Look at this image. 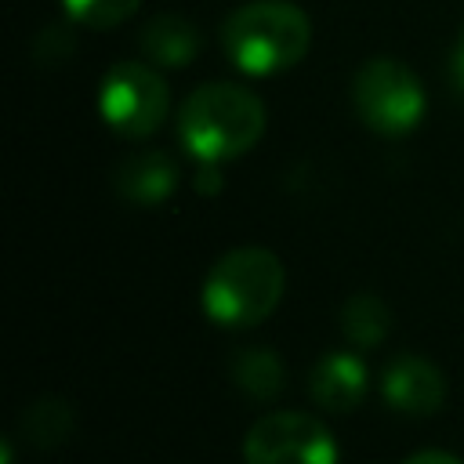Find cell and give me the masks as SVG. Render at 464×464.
<instances>
[{
    "mask_svg": "<svg viewBox=\"0 0 464 464\" xmlns=\"http://www.w3.org/2000/svg\"><path fill=\"white\" fill-rule=\"evenodd\" d=\"M261 134L265 105L239 83H203L178 109V138L207 167L243 156Z\"/></svg>",
    "mask_w": 464,
    "mask_h": 464,
    "instance_id": "obj_1",
    "label": "cell"
},
{
    "mask_svg": "<svg viewBox=\"0 0 464 464\" xmlns=\"http://www.w3.org/2000/svg\"><path fill=\"white\" fill-rule=\"evenodd\" d=\"M221 44L232 65L243 72L272 76L304 58L312 44V22L290 0H250L225 18Z\"/></svg>",
    "mask_w": 464,
    "mask_h": 464,
    "instance_id": "obj_2",
    "label": "cell"
},
{
    "mask_svg": "<svg viewBox=\"0 0 464 464\" xmlns=\"http://www.w3.org/2000/svg\"><path fill=\"white\" fill-rule=\"evenodd\" d=\"M286 268L265 246L221 254L203 279V312L218 326H254L268 319L283 297Z\"/></svg>",
    "mask_w": 464,
    "mask_h": 464,
    "instance_id": "obj_3",
    "label": "cell"
},
{
    "mask_svg": "<svg viewBox=\"0 0 464 464\" xmlns=\"http://www.w3.org/2000/svg\"><path fill=\"white\" fill-rule=\"evenodd\" d=\"M352 105L370 130H377L384 138H399L420 123L424 87L413 76V69L381 54V58H370L359 65V72L352 80Z\"/></svg>",
    "mask_w": 464,
    "mask_h": 464,
    "instance_id": "obj_4",
    "label": "cell"
},
{
    "mask_svg": "<svg viewBox=\"0 0 464 464\" xmlns=\"http://www.w3.org/2000/svg\"><path fill=\"white\" fill-rule=\"evenodd\" d=\"M102 116L123 138L152 134L170 109V91L163 76L145 62H120L102 80Z\"/></svg>",
    "mask_w": 464,
    "mask_h": 464,
    "instance_id": "obj_5",
    "label": "cell"
},
{
    "mask_svg": "<svg viewBox=\"0 0 464 464\" xmlns=\"http://www.w3.org/2000/svg\"><path fill=\"white\" fill-rule=\"evenodd\" d=\"M243 457L246 464H337V442L312 413L279 410L246 431Z\"/></svg>",
    "mask_w": 464,
    "mask_h": 464,
    "instance_id": "obj_6",
    "label": "cell"
},
{
    "mask_svg": "<svg viewBox=\"0 0 464 464\" xmlns=\"http://www.w3.org/2000/svg\"><path fill=\"white\" fill-rule=\"evenodd\" d=\"M381 392L392 410L410 413V417H428L442 406L446 381L435 362H428L420 355H399L388 362V370L381 377Z\"/></svg>",
    "mask_w": 464,
    "mask_h": 464,
    "instance_id": "obj_7",
    "label": "cell"
},
{
    "mask_svg": "<svg viewBox=\"0 0 464 464\" xmlns=\"http://www.w3.org/2000/svg\"><path fill=\"white\" fill-rule=\"evenodd\" d=\"M312 399L330 413H348L366 395V366L352 352H330L312 370Z\"/></svg>",
    "mask_w": 464,
    "mask_h": 464,
    "instance_id": "obj_8",
    "label": "cell"
},
{
    "mask_svg": "<svg viewBox=\"0 0 464 464\" xmlns=\"http://www.w3.org/2000/svg\"><path fill=\"white\" fill-rule=\"evenodd\" d=\"M174 185H178V167L170 163L167 152H138V156L123 160L116 170L120 196L130 203H141V207L163 203Z\"/></svg>",
    "mask_w": 464,
    "mask_h": 464,
    "instance_id": "obj_9",
    "label": "cell"
},
{
    "mask_svg": "<svg viewBox=\"0 0 464 464\" xmlns=\"http://www.w3.org/2000/svg\"><path fill=\"white\" fill-rule=\"evenodd\" d=\"M141 51L156 65H188L199 51V29L181 14H156L141 29Z\"/></svg>",
    "mask_w": 464,
    "mask_h": 464,
    "instance_id": "obj_10",
    "label": "cell"
},
{
    "mask_svg": "<svg viewBox=\"0 0 464 464\" xmlns=\"http://www.w3.org/2000/svg\"><path fill=\"white\" fill-rule=\"evenodd\" d=\"M341 326H344V334H348L352 344L373 348V344H381L388 337L392 312H388V304L377 294H355L341 308Z\"/></svg>",
    "mask_w": 464,
    "mask_h": 464,
    "instance_id": "obj_11",
    "label": "cell"
},
{
    "mask_svg": "<svg viewBox=\"0 0 464 464\" xmlns=\"http://www.w3.org/2000/svg\"><path fill=\"white\" fill-rule=\"evenodd\" d=\"M232 381L250 399H276L283 388V362L268 348H243L232 355Z\"/></svg>",
    "mask_w": 464,
    "mask_h": 464,
    "instance_id": "obj_12",
    "label": "cell"
},
{
    "mask_svg": "<svg viewBox=\"0 0 464 464\" xmlns=\"http://www.w3.org/2000/svg\"><path fill=\"white\" fill-rule=\"evenodd\" d=\"M22 428H25V439H33L36 446L47 450V446L65 439V431L72 428V413H69V406L62 399H40V402L29 406Z\"/></svg>",
    "mask_w": 464,
    "mask_h": 464,
    "instance_id": "obj_13",
    "label": "cell"
},
{
    "mask_svg": "<svg viewBox=\"0 0 464 464\" xmlns=\"http://www.w3.org/2000/svg\"><path fill=\"white\" fill-rule=\"evenodd\" d=\"M141 0H65V11L72 22L91 25V29H109L127 22L138 11Z\"/></svg>",
    "mask_w": 464,
    "mask_h": 464,
    "instance_id": "obj_14",
    "label": "cell"
},
{
    "mask_svg": "<svg viewBox=\"0 0 464 464\" xmlns=\"http://www.w3.org/2000/svg\"><path fill=\"white\" fill-rule=\"evenodd\" d=\"M402 464H464V460L453 457V453H446V450H420V453L406 457Z\"/></svg>",
    "mask_w": 464,
    "mask_h": 464,
    "instance_id": "obj_15",
    "label": "cell"
}]
</instances>
